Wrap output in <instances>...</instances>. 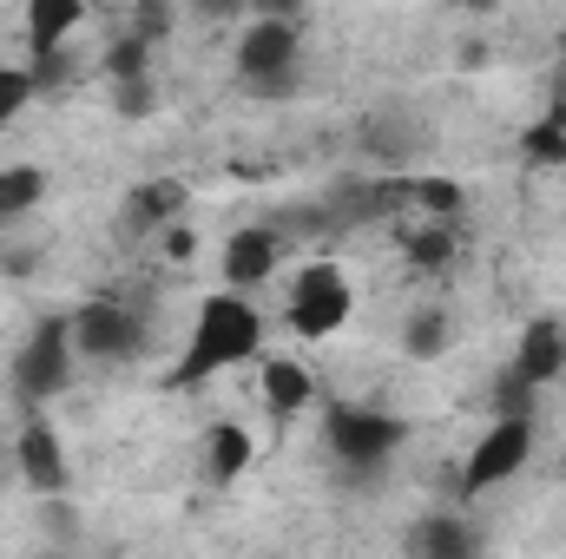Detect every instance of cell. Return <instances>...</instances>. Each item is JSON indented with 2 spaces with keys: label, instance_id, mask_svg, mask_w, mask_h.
<instances>
[{
  "label": "cell",
  "instance_id": "10",
  "mask_svg": "<svg viewBox=\"0 0 566 559\" xmlns=\"http://www.w3.org/2000/svg\"><path fill=\"white\" fill-rule=\"evenodd\" d=\"M185 198H191V184L185 178H145L126 191V204H119V238H145V231H165L171 218H185Z\"/></svg>",
  "mask_w": 566,
  "mask_h": 559
},
{
  "label": "cell",
  "instance_id": "37",
  "mask_svg": "<svg viewBox=\"0 0 566 559\" xmlns=\"http://www.w3.org/2000/svg\"><path fill=\"white\" fill-rule=\"evenodd\" d=\"M560 66H566V33H560Z\"/></svg>",
  "mask_w": 566,
  "mask_h": 559
},
{
  "label": "cell",
  "instance_id": "11",
  "mask_svg": "<svg viewBox=\"0 0 566 559\" xmlns=\"http://www.w3.org/2000/svg\"><path fill=\"white\" fill-rule=\"evenodd\" d=\"M514 369L534 382V389H547V382H560L566 376V329L560 323H527L521 329V349H514Z\"/></svg>",
  "mask_w": 566,
  "mask_h": 559
},
{
  "label": "cell",
  "instance_id": "15",
  "mask_svg": "<svg viewBox=\"0 0 566 559\" xmlns=\"http://www.w3.org/2000/svg\"><path fill=\"white\" fill-rule=\"evenodd\" d=\"M251 461H258V441H251L244 421H218V428L205 434V474H211V481H238Z\"/></svg>",
  "mask_w": 566,
  "mask_h": 559
},
{
  "label": "cell",
  "instance_id": "9",
  "mask_svg": "<svg viewBox=\"0 0 566 559\" xmlns=\"http://www.w3.org/2000/svg\"><path fill=\"white\" fill-rule=\"evenodd\" d=\"M283 264V231L271 224H244V231H231V244H224V289H258V283H271Z\"/></svg>",
  "mask_w": 566,
  "mask_h": 559
},
{
  "label": "cell",
  "instance_id": "29",
  "mask_svg": "<svg viewBox=\"0 0 566 559\" xmlns=\"http://www.w3.org/2000/svg\"><path fill=\"white\" fill-rule=\"evenodd\" d=\"M133 33H145L151 46L171 33V0H139V20H133Z\"/></svg>",
  "mask_w": 566,
  "mask_h": 559
},
{
  "label": "cell",
  "instance_id": "34",
  "mask_svg": "<svg viewBox=\"0 0 566 559\" xmlns=\"http://www.w3.org/2000/svg\"><path fill=\"white\" fill-rule=\"evenodd\" d=\"M258 7H264V13H290V20H296V0H258Z\"/></svg>",
  "mask_w": 566,
  "mask_h": 559
},
{
  "label": "cell",
  "instance_id": "30",
  "mask_svg": "<svg viewBox=\"0 0 566 559\" xmlns=\"http://www.w3.org/2000/svg\"><path fill=\"white\" fill-rule=\"evenodd\" d=\"M191 7H198V20H238L251 0H191Z\"/></svg>",
  "mask_w": 566,
  "mask_h": 559
},
{
  "label": "cell",
  "instance_id": "25",
  "mask_svg": "<svg viewBox=\"0 0 566 559\" xmlns=\"http://www.w3.org/2000/svg\"><path fill=\"white\" fill-rule=\"evenodd\" d=\"M409 191H416V204H422L428 218H454V211L468 204L454 178H422V184H409Z\"/></svg>",
  "mask_w": 566,
  "mask_h": 559
},
{
  "label": "cell",
  "instance_id": "31",
  "mask_svg": "<svg viewBox=\"0 0 566 559\" xmlns=\"http://www.w3.org/2000/svg\"><path fill=\"white\" fill-rule=\"evenodd\" d=\"M33 251H0V277H33Z\"/></svg>",
  "mask_w": 566,
  "mask_h": 559
},
{
  "label": "cell",
  "instance_id": "33",
  "mask_svg": "<svg viewBox=\"0 0 566 559\" xmlns=\"http://www.w3.org/2000/svg\"><path fill=\"white\" fill-rule=\"evenodd\" d=\"M554 113H560V119H566V66H560V73H554Z\"/></svg>",
  "mask_w": 566,
  "mask_h": 559
},
{
  "label": "cell",
  "instance_id": "18",
  "mask_svg": "<svg viewBox=\"0 0 566 559\" xmlns=\"http://www.w3.org/2000/svg\"><path fill=\"white\" fill-rule=\"evenodd\" d=\"M363 151H369V158H382V165H402V158L416 151L409 119H402V113H376V119L363 126Z\"/></svg>",
  "mask_w": 566,
  "mask_h": 559
},
{
  "label": "cell",
  "instance_id": "35",
  "mask_svg": "<svg viewBox=\"0 0 566 559\" xmlns=\"http://www.w3.org/2000/svg\"><path fill=\"white\" fill-rule=\"evenodd\" d=\"M7 474H13V447H7V454H0V487H7Z\"/></svg>",
  "mask_w": 566,
  "mask_h": 559
},
{
  "label": "cell",
  "instance_id": "8",
  "mask_svg": "<svg viewBox=\"0 0 566 559\" xmlns=\"http://www.w3.org/2000/svg\"><path fill=\"white\" fill-rule=\"evenodd\" d=\"M13 474H20V487H33L40 500L73 487V461H66V447H60V434H53L46 421H27V428L13 434Z\"/></svg>",
  "mask_w": 566,
  "mask_h": 559
},
{
  "label": "cell",
  "instance_id": "26",
  "mask_svg": "<svg viewBox=\"0 0 566 559\" xmlns=\"http://www.w3.org/2000/svg\"><path fill=\"white\" fill-rule=\"evenodd\" d=\"M27 73H33V86H40V93H60V86L73 80V53H66V46L33 53V66H27Z\"/></svg>",
  "mask_w": 566,
  "mask_h": 559
},
{
  "label": "cell",
  "instance_id": "5",
  "mask_svg": "<svg viewBox=\"0 0 566 559\" xmlns=\"http://www.w3.org/2000/svg\"><path fill=\"white\" fill-rule=\"evenodd\" d=\"M145 342H151V316L133 303H113V296H93L73 309V349L86 362H139Z\"/></svg>",
  "mask_w": 566,
  "mask_h": 559
},
{
  "label": "cell",
  "instance_id": "6",
  "mask_svg": "<svg viewBox=\"0 0 566 559\" xmlns=\"http://www.w3.org/2000/svg\"><path fill=\"white\" fill-rule=\"evenodd\" d=\"M73 316H40L33 336L20 342L13 356V395L20 402H53L66 382H73Z\"/></svg>",
  "mask_w": 566,
  "mask_h": 559
},
{
  "label": "cell",
  "instance_id": "16",
  "mask_svg": "<svg viewBox=\"0 0 566 559\" xmlns=\"http://www.w3.org/2000/svg\"><path fill=\"white\" fill-rule=\"evenodd\" d=\"M448 342H454V316H448L441 303H422V309L402 323V349H409L416 362H434Z\"/></svg>",
  "mask_w": 566,
  "mask_h": 559
},
{
  "label": "cell",
  "instance_id": "21",
  "mask_svg": "<svg viewBox=\"0 0 566 559\" xmlns=\"http://www.w3.org/2000/svg\"><path fill=\"white\" fill-rule=\"evenodd\" d=\"M534 395H541V389L507 362V369L494 376V389H488V409H494V415H534Z\"/></svg>",
  "mask_w": 566,
  "mask_h": 559
},
{
  "label": "cell",
  "instance_id": "36",
  "mask_svg": "<svg viewBox=\"0 0 566 559\" xmlns=\"http://www.w3.org/2000/svg\"><path fill=\"white\" fill-rule=\"evenodd\" d=\"M468 7H481V13H488V7H494V0H468Z\"/></svg>",
  "mask_w": 566,
  "mask_h": 559
},
{
  "label": "cell",
  "instance_id": "32",
  "mask_svg": "<svg viewBox=\"0 0 566 559\" xmlns=\"http://www.w3.org/2000/svg\"><path fill=\"white\" fill-rule=\"evenodd\" d=\"M461 66H468V73H474V66H488V46H481V40H468V46H461Z\"/></svg>",
  "mask_w": 566,
  "mask_h": 559
},
{
  "label": "cell",
  "instance_id": "22",
  "mask_svg": "<svg viewBox=\"0 0 566 559\" xmlns=\"http://www.w3.org/2000/svg\"><path fill=\"white\" fill-rule=\"evenodd\" d=\"M145 66H151V40L126 27V33H119V40L106 46V80H139Z\"/></svg>",
  "mask_w": 566,
  "mask_h": 559
},
{
  "label": "cell",
  "instance_id": "4",
  "mask_svg": "<svg viewBox=\"0 0 566 559\" xmlns=\"http://www.w3.org/2000/svg\"><path fill=\"white\" fill-rule=\"evenodd\" d=\"M349 309H356V283L343 264H303L296 277H290V303H283V323L296 329V336H310V342H323V336H336L343 323H349Z\"/></svg>",
  "mask_w": 566,
  "mask_h": 559
},
{
  "label": "cell",
  "instance_id": "12",
  "mask_svg": "<svg viewBox=\"0 0 566 559\" xmlns=\"http://www.w3.org/2000/svg\"><path fill=\"white\" fill-rule=\"evenodd\" d=\"M409 553L416 559H474L481 553V534L461 514H428V520L409 527Z\"/></svg>",
  "mask_w": 566,
  "mask_h": 559
},
{
  "label": "cell",
  "instance_id": "17",
  "mask_svg": "<svg viewBox=\"0 0 566 559\" xmlns=\"http://www.w3.org/2000/svg\"><path fill=\"white\" fill-rule=\"evenodd\" d=\"M40 198H46V171H40V165H7V171H0V224L27 218Z\"/></svg>",
  "mask_w": 566,
  "mask_h": 559
},
{
  "label": "cell",
  "instance_id": "2",
  "mask_svg": "<svg viewBox=\"0 0 566 559\" xmlns=\"http://www.w3.org/2000/svg\"><path fill=\"white\" fill-rule=\"evenodd\" d=\"M323 441H329V454H336L343 481L369 487V481H382V474H389V461L402 454V441H409V421L389 415V409L343 402V409H329V421H323Z\"/></svg>",
  "mask_w": 566,
  "mask_h": 559
},
{
  "label": "cell",
  "instance_id": "19",
  "mask_svg": "<svg viewBox=\"0 0 566 559\" xmlns=\"http://www.w3.org/2000/svg\"><path fill=\"white\" fill-rule=\"evenodd\" d=\"M521 158L527 165H566V119L547 106V119H534L527 133H521Z\"/></svg>",
  "mask_w": 566,
  "mask_h": 559
},
{
  "label": "cell",
  "instance_id": "7",
  "mask_svg": "<svg viewBox=\"0 0 566 559\" xmlns=\"http://www.w3.org/2000/svg\"><path fill=\"white\" fill-rule=\"evenodd\" d=\"M527 454H534V415H494V428L461 461V494L468 500L474 494H494L501 481H514L527 467Z\"/></svg>",
  "mask_w": 566,
  "mask_h": 559
},
{
  "label": "cell",
  "instance_id": "20",
  "mask_svg": "<svg viewBox=\"0 0 566 559\" xmlns=\"http://www.w3.org/2000/svg\"><path fill=\"white\" fill-rule=\"evenodd\" d=\"M454 251H461V244H454L448 218H434L428 231H416V238H409V264H416V271H448V264H454Z\"/></svg>",
  "mask_w": 566,
  "mask_h": 559
},
{
  "label": "cell",
  "instance_id": "28",
  "mask_svg": "<svg viewBox=\"0 0 566 559\" xmlns=\"http://www.w3.org/2000/svg\"><path fill=\"white\" fill-rule=\"evenodd\" d=\"M158 244H165V257H171V264H191V257H198V231H191L185 218H171V224L158 231Z\"/></svg>",
  "mask_w": 566,
  "mask_h": 559
},
{
  "label": "cell",
  "instance_id": "23",
  "mask_svg": "<svg viewBox=\"0 0 566 559\" xmlns=\"http://www.w3.org/2000/svg\"><path fill=\"white\" fill-rule=\"evenodd\" d=\"M33 99H40L33 73H27V66H0V133H7V126H13V119L33 106Z\"/></svg>",
  "mask_w": 566,
  "mask_h": 559
},
{
  "label": "cell",
  "instance_id": "3",
  "mask_svg": "<svg viewBox=\"0 0 566 559\" xmlns=\"http://www.w3.org/2000/svg\"><path fill=\"white\" fill-rule=\"evenodd\" d=\"M238 80L258 99H290L303 80V33L290 13H264L258 27L238 33Z\"/></svg>",
  "mask_w": 566,
  "mask_h": 559
},
{
  "label": "cell",
  "instance_id": "24",
  "mask_svg": "<svg viewBox=\"0 0 566 559\" xmlns=\"http://www.w3.org/2000/svg\"><path fill=\"white\" fill-rule=\"evenodd\" d=\"M113 113H119V119H151V113H158L151 73H139V80H113Z\"/></svg>",
  "mask_w": 566,
  "mask_h": 559
},
{
  "label": "cell",
  "instance_id": "13",
  "mask_svg": "<svg viewBox=\"0 0 566 559\" xmlns=\"http://www.w3.org/2000/svg\"><path fill=\"white\" fill-rule=\"evenodd\" d=\"M80 20H86V0H27V46L33 53L73 46Z\"/></svg>",
  "mask_w": 566,
  "mask_h": 559
},
{
  "label": "cell",
  "instance_id": "1",
  "mask_svg": "<svg viewBox=\"0 0 566 559\" xmlns=\"http://www.w3.org/2000/svg\"><path fill=\"white\" fill-rule=\"evenodd\" d=\"M264 349V316H258V303L251 296H205L198 303V323H191V342H185V356H178V369H171V389H198V382H211L218 369H238V362H251Z\"/></svg>",
  "mask_w": 566,
  "mask_h": 559
},
{
  "label": "cell",
  "instance_id": "14",
  "mask_svg": "<svg viewBox=\"0 0 566 559\" xmlns=\"http://www.w3.org/2000/svg\"><path fill=\"white\" fill-rule=\"evenodd\" d=\"M316 402V382H310V369L303 362H290V356H271L264 362V409L277 421H290V415H303Z\"/></svg>",
  "mask_w": 566,
  "mask_h": 559
},
{
  "label": "cell",
  "instance_id": "27",
  "mask_svg": "<svg viewBox=\"0 0 566 559\" xmlns=\"http://www.w3.org/2000/svg\"><path fill=\"white\" fill-rule=\"evenodd\" d=\"M40 520H46L53 540H80V514H73L66 494H46V500H40Z\"/></svg>",
  "mask_w": 566,
  "mask_h": 559
}]
</instances>
